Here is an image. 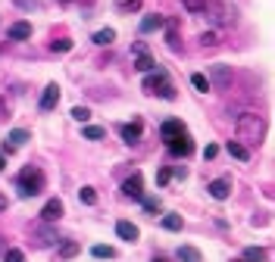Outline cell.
<instances>
[{
  "label": "cell",
  "instance_id": "obj_1",
  "mask_svg": "<svg viewBox=\"0 0 275 262\" xmlns=\"http://www.w3.org/2000/svg\"><path fill=\"white\" fill-rule=\"evenodd\" d=\"M234 131H238V144H244V147L250 150V147H260V144H263V138H266V122H263V116H256V112H241V116H238Z\"/></svg>",
  "mask_w": 275,
  "mask_h": 262
},
{
  "label": "cell",
  "instance_id": "obj_2",
  "mask_svg": "<svg viewBox=\"0 0 275 262\" xmlns=\"http://www.w3.org/2000/svg\"><path fill=\"white\" fill-rule=\"evenodd\" d=\"M44 172L38 165H25L22 172H19V178H16V187H19V197H38L41 191H44Z\"/></svg>",
  "mask_w": 275,
  "mask_h": 262
},
{
  "label": "cell",
  "instance_id": "obj_3",
  "mask_svg": "<svg viewBox=\"0 0 275 262\" xmlns=\"http://www.w3.org/2000/svg\"><path fill=\"white\" fill-rule=\"evenodd\" d=\"M144 91H147V94H160L163 100H175V88H172L169 75L163 72V69L147 72V78H144Z\"/></svg>",
  "mask_w": 275,
  "mask_h": 262
},
{
  "label": "cell",
  "instance_id": "obj_4",
  "mask_svg": "<svg viewBox=\"0 0 275 262\" xmlns=\"http://www.w3.org/2000/svg\"><path fill=\"white\" fill-rule=\"evenodd\" d=\"M207 7L213 13V19L219 25H231L234 22V7L228 4V0H207Z\"/></svg>",
  "mask_w": 275,
  "mask_h": 262
},
{
  "label": "cell",
  "instance_id": "obj_5",
  "mask_svg": "<svg viewBox=\"0 0 275 262\" xmlns=\"http://www.w3.org/2000/svg\"><path fill=\"white\" fill-rule=\"evenodd\" d=\"M122 194H125L128 200H141V197H144V178H141V172H135L132 178L122 181Z\"/></svg>",
  "mask_w": 275,
  "mask_h": 262
},
{
  "label": "cell",
  "instance_id": "obj_6",
  "mask_svg": "<svg viewBox=\"0 0 275 262\" xmlns=\"http://www.w3.org/2000/svg\"><path fill=\"white\" fill-rule=\"evenodd\" d=\"M166 144H169V153H175V156H191V150H194L188 131H185V135H178V138H169Z\"/></svg>",
  "mask_w": 275,
  "mask_h": 262
},
{
  "label": "cell",
  "instance_id": "obj_7",
  "mask_svg": "<svg viewBox=\"0 0 275 262\" xmlns=\"http://www.w3.org/2000/svg\"><path fill=\"white\" fill-rule=\"evenodd\" d=\"M210 197L213 200H228L231 197V178H216V181H210Z\"/></svg>",
  "mask_w": 275,
  "mask_h": 262
},
{
  "label": "cell",
  "instance_id": "obj_8",
  "mask_svg": "<svg viewBox=\"0 0 275 262\" xmlns=\"http://www.w3.org/2000/svg\"><path fill=\"white\" fill-rule=\"evenodd\" d=\"M57 103H60V88L57 84H47L44 94H41V109L50 112V109H57Z\"/></svg>",
  "mask_w": 275,
  "mask_h": 262
},
{
  "label": "cell",
  "instance_id": "obj_9",
  "mask_svg": "<svg viewBox=\"0 0 275 262\" xmlns=\"http://www.w3.org/2000/svg\"><path fill=\"white\" fill-rule=\"evenodd\" d=\"M41 219L44 222H60L63 219V200H47L44 209H41Z\"/></svg>",
  "mask_w": 275,
  "mask_h": 262
},
{
  "label": "cell",
  "instance_id": "obj_10",
  "mask_svg": "<svg viewBox=\"0 0 275 262\" xmlns=\"http://www.w3.org/2000/svg\"><path fill=\"white\" fill-rule=\"evenodd\" d=\"M7 37L10 41H28L31 37V22H13L7 28Z\"/></svg>",
  "mask_w": 275,
  "mask_h": 262
},
{
  "label": "cell",
  "instance_id": "obj_11",
  "mask_svg": "<svg viewBox=\"0 0 275 262\" xmlns=\"http://www.w3.org/2000/svg\"><path fill=\"white\" fill-rule=\"evenodd\" d=\"M141 131H144V125L135 119V122L122 125V128H119V135H122V141H125V144H135V141H141Z\"/></svg>",
  "mask_w": 275,
  "mask_h": 262
},
{
  "label": "cell",
  "instance_id": "obj_12",
  "mask_svg": "<svg viewBox=\"0 0 275 262\" xmlns=\"http://www.w3.org/2000/svg\"><path fill=\"white\" fill-rule=\"evenodd\" d=\"M116 234L122 237V240H128V243H135L138 237H141V231H138V225H132V222H116Z\"/></svg>",
  "mask_w": 275,
  "mask_h": 262
},
{
  "label": "cell",
  "instance_id": "obj_13",
  "mask_svg": "<svg viewBox=\"0 0 275 262\" xmlns=\"http://www.w3.org/2000/svg\"><path fill=\"white\" fill-rule=\"evenodd\" d=\"M160 131H163V141L178 138V135H185V122H181V119H166Z\"/></svg>",
  "mask_w": 275,
  "mask_h": 262
},
{
  "label": "cell",
  "instance_id": "obj_14",
  "mask_svg": "<svg viewBox=\"0 0 275 262\" xmlns=\"http://www.w3.org/2000/svg\"><path fill=\"white\" fill-rule=\"evenodd\" d=\"M163 25H166V19H163L160 13H150V16H144V19H141V31H144V34H150V31H160Z\"/></svg>",
  "mask_w": 275,
  "mask_h": 262
},
{
  "label": "cell",
  "instance_id": "obj_15",
  "mask_svg": "<svg viewBox=\"0 0 275 262\" xmlns=\"http://www.w3.org/2000/svg\"><path fill=\"white\" fill-rule=\"evenodd\" d=\"M210 84L228 88V84H231V69H228V66H222V63H219V66H213V81H210Z\"/></svg>",
  "mask_w": 275,
  "mask_h": 262
},
{
  "label": "cell",
  "instance_id": "obj_16",
  "mask_svg": "<svg viewBox=\"0 0 275 262\" xmlns=\"http://www.w3.org/2000/svg\"><path fill=\"white\" fill-rule=\"evenodd\" d=\"M225 150H228V156H231V159H238V162H247V159H250V150H247L244 144H238V141H228V144H225Z\"/></svg>",
  "mask_w": 275,
  "mask_h": 262
},
{
  "label": "cell",
  "instance_id": "obj_17",
  "mask_svg": "<svg viewBox=\"0 0 275 262\" xmlns=\"http://www.w3.org/2000/svg\"><path fill=\"white\" fill-rule=\"evenodd\" d=\"M78 250H82V243H78V240H63V243H60V250H57V256H60V259H72Z\"/></svg>",
  "mask_w": 275,
  "mask_h": 262
},
{
  "label": "cell",
  "instance_id": "obj_18",
  "mask_svg": "<svg viewBox=\"0 0 275 262\" xmlns=\"http://www.w3.org/2000/svg\"><path fill=\"white\" fill-rule=\"evenodd\" d=\"M135 69H138V72H153V69H156V60H153L150 53H138Z\"/></svg>",
  "mask_w": 275,
  "mask_h": 262
},
{
  "label": "cell",
  "instance_id": "obj_19",
  "mask_svg": "<svg viewBox=\"0 0 275 262\" xmlns=\"http://www.w3.org/2000/svg\"><path fill=\"white\" fill-rule=\"evenodd\" d=\"M178 259L181 262H204L200 250H194V247H178Z\"/></svg>",
  "mask_w": 275,
  "mask_h": 262
},
{
  "label": "cell",
  "instance_id": "obj_20",
  "mask_svg": "<svg viewBox=\"0 0 275 262\" xmlns=\"http://www.w3.org/2000/svg\"><path fill=\"white\" fill-rule=\"evenodd\" d=\"M113 41H116V31H113V28H100V31H94V44L106 47V44H113Z\"/></svg>",
  "mask_w": 275,
  "mask_h": 262
},
{
  "label": "cell",
  "instance_id": "obj_21",
  "mask_svg": "<svg viewBox=\"0 0 275 262\" xmlns=\"http://www.w3.org/2000/svg\"><path fill=\"white\" fill-rule=\"evenodd\" d=\"M141 203H144V212L147 215H160V209H163L160 197H141Z\"/></svg>",
  "mask_w": 275,
  "mask_h": 262
},
{
  "label": "cell",
  "instance_id": "obj_22",
  "mask_svg": "<svg viewBox=\"0 0 275 262\" xmlns=\"http://www.w3.org/2000/svg\"><path fill=\"white\" fill-rule=\"evenodd\" d=\"M181 225H185V222H181V215H178V212L163 215V228H166V231H181Z\"/></svg>",
  "mask_w": 275,
  "mask_h": 262
},
{
  "label": "cell",
  "instance_id": "obj_23",
  "mask_svg": "<svg viewBox=\"0 0 275 262\" xmlns=\"http://www.w3.org/2000/svg\"><path fill=\"white\" fill-rule=\"evenodd\" d=\"M82 135H85L88 141H100V138H106V128H100V125H85Z\"/></svg>",
  "mask_w": 275,
  "mask_h": 262
},
{
  "label": "cell",
  "instance_id": "obj_24",
  "mask_svg": "<svg viewBox=\"0 0 275 262\" xmlns=\"http://www.w3.org/2000/svg\"><path fill=\"white\" fill-rule=\"evenodd\" d=\"M191 84H194L200 94H207V91L213 88V84H210V78H207V75H200V72H194V75H191Z\"/></svg>",
  "mask_w": 275,
  "mask_h": 262
},
{
  "label": "cell",
  "instance_id": "obj_25",
  "mask_svg": "<svg viewBox=\"0 0 275 262\" xmlns=\"http://www.w3.org/2000/svg\"><path fill=\"white\" fill-rule=\"evenodd\" d=\"M241 259H244V262H263V259H266V250H260V247H247Z\"/></svg>",
  "mask_w": 275,
  "mask_h": 262
},
{
  "label": "cell",
  "instance_id": "obj_26",
  "mask_svg": "<svg viewBox=\"0 0 275 262\" xmlns=\"http://www.w3.org/2000/svg\"><path fill=\"white\" fill-rule=\"evenodd\" d=\"M10 141H13V147H22V144L28 141V131H25V128H13V131H10Z\"/></svg>",
  "mask_w": 275,
  "mask_h": 262
},
{
  "label": "cell",
  "instance_id": "obj_27",
  "mask_svg": "<svg viewBox=\"0 0 275 262\" xmlns=\"http://www.w3.org/2000/svg\"><path fill=\"white\" fill-rule=\"evenodd\" d=\"M78 200H82L85 206H94V203H97V194H94V187H82V191H78Z\"/></svg>",
  "mask_w": 275,
  "mask_h": 262
},
{
  "label": "cell",
  "instance_id": "obj_28",
  "mask_svg": "<svg viewBox=\"0 0 275 262\" xmlns=\"http://www.w3.org/2000/svg\"><path fill=\"white\" fill-rule=\"evenodd\" d=\"M181 7L188 13H204L207 10V0H181Z\"/></svg>",
  "mask_w": 275,
  "mask_h": 262
},
{
  "label": "cell",
  "instance_id": "obj_29",
  "mask_svg": "<svg viewBox=\"0 0 275 262\" xmlns=\"http://www.w3.org/2000/svg\"><path fill=\"white\" fill-rule=\"evenodd\" d=\"M91 253H94L97 259H113V256H116V250H113V247H103V243H97Z\"/></svg>",
  "mask_w": 275,
  "mask_h": 262
},
{
  "label": "cell",
  "instance_id": "obj_30",
  "mask_svg": "<svg viewBox=\"0 0 275 262\" xmlns=\"http://www.w3.org/2000/svg\"><path fill=\"white\" fill-rule=\"evenodd\" d=\"M72 119H75V122H82V125H85V122L91 119V109H88V106H75V109H72Z\"/></svg>",
  "mask_w": 275,
  "mask_h": 262
},
{
  "label": "cell",
  "instance_id": "obj_31",
  "mask_svg": "<svg viewBox=\"0 0 275 262\" xmlns=\"http://www.w3.org/2000/svg\"><path fill=\"white\" fill-rule=\"evenodd\" d=\"M119 10L122 13H138L141 10V0H119Z\"/></svg>",
  "mask_w": 275,
  "mask_h": 262
},
{
  "label": "cell",
  "instance_id": "obj_32",
  "mask_svg": "<svg viewBox=\"0 0 275 262\" xmlns=\"http://www.w3.org/2000/svg\"><path fill=\"white\" fill-rule=\"evenodd\" d=\"M4 262H25V253H22V250H7V253H4Z\"/></svg>",
  "mask_w": 275,
  "mask_h": 262
},
{
  "label": "cell",
  "instance_id": "obj_33",
  "mask_svg": "<svg viewBox=\"0 0 275 262\" xmlns=\"http://www.w3.org/2000/svg\"><path fill=\"white\" fill-rule=\"evenodd\" d=\"M216 41H219L216 31H204V34H200V44H204V47H216Z\"/></svg>",
  "mask_w": 275,
  "mask_h": 262
},
{
  "label": "cell",
  "instance_id": "obj_34",
  "mask_svg": "<svg viewBox=\"0 0 275 262\" xmlns=\"http://www.w3.org/2000/svg\"><path fill=\"white\" fill-rule=\"evenodd\" d=\"M50 50H60V53H66V50H72V41H66V37H63V41H53V44H50Z\"/></svg>",
  "mask_w": 275,
  "mask_h": 262
},
{
  "label": "cell",
  "instance_id": "obj_35",
  "mask_svg": "<svg viewBox=\"0 0 275 262\" xmlns=\"http://www.w3.org/2000/svg\"><path fill=\"white\" fill-rule=\"evenodd\" d=\"M216 153H219V147H216V144H207V150H204V159H216Z\"/></svg>",
  "mask_w": 275,
  "mask_h": 262
},
{
  "label": "cell",
  "instance_id": "obj_36",
  "mask_svg": "<svg viewBox=\"0 0 275 262\" xmlns=\"http://www.w3.org/2000/svg\"><path fill=\"white\" fill-rule=\"evenodd\" d=\"M169 178H172V172H169V168H163V172H160V175H156V181H160V184H166V181H169Z\"/></svg>",
  "mask_w": 275,
  "mask_h": 262
},
{
  "label": "cell",
  "instance_id": "obj_37",
  "mask_svg": "<svg viewBox=\"0 0 275 262\" xmlns=\"http://www.w3.org/2000/svg\"><path fill=\"white\" fill-rule=\"evenodd\" d=\"M7 209V197H0V212H4Z\"/></svg>",
  "mask_w": 275,
  "mask_h": 262
},
{
  "label": "cell",
  "instance_id": "obj_38",
  "mask_svg": "<svg viewBox=\"0 0 275 262\" xmlns=\"http://www.w3.org/2000/svg\"><path fill=\"white\" fill-rule=\"evenodd\" d=\"M4 165H7V156H4V153H0V168H4Z\"/></svg>",
  "mask_w": 275,
  "mask_h": 262
},
{
  "label": "cell",
  "instance_id": "obj_39",
  "mask_svg": "<svg viewBox=\"0 0 275 262\" xmlns=\"http://www.w3.org/2000/svg\"><path fill=\"white\" fill-rule=\"evenodd\" d=\"M57 4H72V0H57Z\"/></svg>",
  "mask_w": 275,
  "mask_h": 262
},
{
  "label": "cell",
  "instance_id": "obj_40",
  "mask_svg": "<svg viewBox=\"0 0 275 262\" xmlns=\"http://www.w3.org/2000/svg\"><path fill=\"white\" fill-rule=\"evenodd\" d=\"M153 262H166V259H153Z\"/></svg>",
  "mask_w": 275,
  "mask_h": 262
},
{
  "label": "cell",
  "instance_id": "obj_41",
  "mask_svg": "<svg viewBox=\"0 0 275 262\" xmlns=\"http://www.w3.org/2000/svg\"><path fill=\"white\" fill-rule=\"evenodd\" d=\"M238 262H244V259H238Z\"/></svg>",
  "mask_w": 275,
  "mask_h": 262
}]
</instances>
